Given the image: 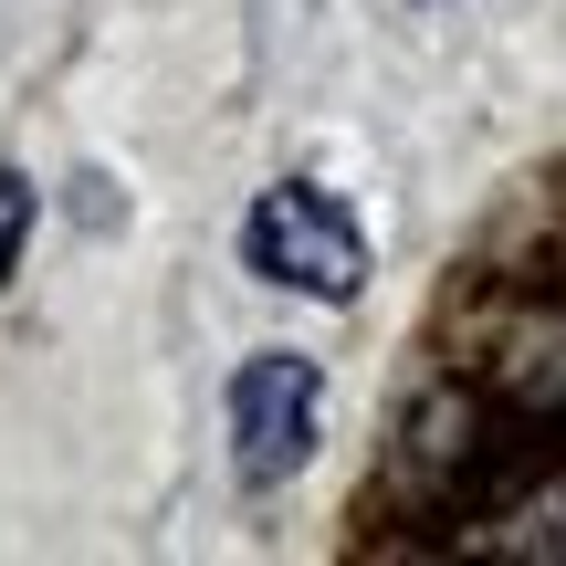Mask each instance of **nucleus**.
Returning <instances> with one entry per match:
<instances>
[{
    "label": "nucleus",
    "instance_id": "obj_1",
    "mask_svg": "<svg viewBox=\"0 0 566 566\" xmlns=\"http://www.w3.org/2000/svg\"><path fill=\"white\" fill-rule=\"evenodd\" d=\"M242 252H252V273H263V283H283V294L346 304L367 283V242H357V221H346L325 189H263Z\"/></svg>",
    "mask_w": 566,
    "mask_h": 566
},
{
    "label": "nucleus",
    "instance_id": "obj_2",
    "mask_svg": "<svg viewBox=\"0 0 566 566\" xmlns=\"http://www.w3.org/2000/svg\"><path fill=\"white\" fill-rule=\"evenodd\" d=\"M315 399L325 388L304 357H252L231 378V462H242V483H283L315 451Z\"/></svg>",
    "mask_w": 566,
    "mask_h": 566
},
{
    "label": "nucleus",
    "instance_id": "obj_3",
    "mask_svg": "<svg viewBox=\"0 0 566 566\" xmlns=\"http://www.w3.org/2000/svg\"><path fill=\"white\" fill-rule=\"evenodd\" d=\"M21 231H32V189H21V179H0V273L21 263Z\"/></svg>",
    "mask_w": 566,
    "mask_h": 566
}]
</instances>
